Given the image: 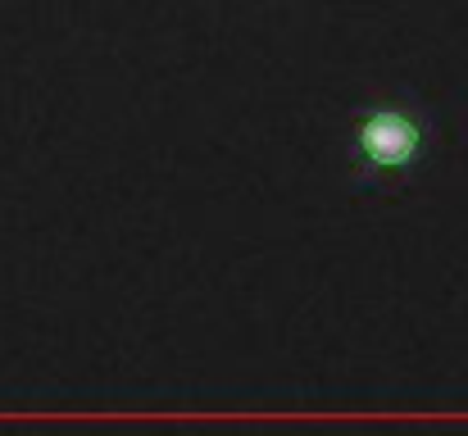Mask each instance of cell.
Here are the masks:
<instances>
[{
  "label": "cell",
  "mask_w": 468,
  "mask_h": 436,
  "mask_svg": "<svg viewBox=\"0 0 468 436\" xmlns=\"http://www.w3.org/2000/svg\"><path fill=\"white\" fill-rule=\"evenodd\" d=\"M446 110L428 105L414 82H391L346 114L341 177L350 196H400L437 159Z\"/></svg>",
  "instance_id": "1"
}]
</instances>
